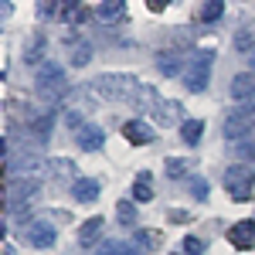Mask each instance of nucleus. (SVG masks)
<instances>
[{
  "instance_id": "obj_11",
  "label": "nucleus",
  "mask_w": 255,
  "mask_h": 255,
  "mask_svg": "<svg viewBox=\"0 0 255 255\" xmlns=\"http://www.w3.org/2000/svg\"><path fill=\"white\" fill-rule=\"evenodd\" d=\"M228 242L235 245L238 252H249V249H255V221H238V225H232L228 228Z\"/></svg>"
},
{
  "instance_id": "obj_7",
  "label": "nucleus",
  "mask_w": 255,
  "mask_h": 255,
  "mask_svg": "<svg viewBox=\"0 0 255 255\" xmlns=\"http://www.w3.org/2000/svg\"><path fill=\"white\" fill-rule=\"evenodd\" d=\"M3 163H7V170H14V177H34L41 170L44 157H41L38 146H17L14 157H7Z\"/></svg>"
},
{
  "instance_id": "obj_25",
  "label": "nucleus",
  "mask_w": 255,
  "mask_h": 255,
  "mask_svg": "<svg viewBox=\"0 0 255 255\" xmlns=\"http://www.w3.org/2000/svg\"><path fill=\"white\" fill-rule=\"evenodd\" d=\"M187 163H191V160H184V157H170V160H167V177H170V180H177V177H187V170H191Z\"/></svg>"
},
{
  "instance_id": "obj_19",
  "label": "nucleus",
  "mask_w": 255,
  "mask_h": 255,
  "mask_svg": "<svg viewBox=\"0 0 255 255\" xmlns=\"http://www.w3.org/2000/svg\"><path fill=\"white\" fill-rule=\"evenodd\" d=\"M180 136H184L187 146H197L201 136H204V123H201V119H187V123L180 126Z\"/></svg>"
},
{
  "instance_id": "obj_4",
  "label": "nucleus",
  "mask_w": 255,
  "mask_h": 255,
  "mask_svg": "<svg viewBox=\"0 0 255 255\" xmlns=\"http://www.w3.org/2000/svg\"><path fill=\"white\" fill-rule=\"evenodd\" d=\"M38 191H41L38 177H14V184H7V211H14V218L24 221V215L31 211Z\"/></svg>"
},
{
  "instance_id": "obj_30",
  "label": "nucleus",
  "mask_w": 255,
  "mask_h": 255,
  "mask_svg": "<svg viewBox=\"0 0 255 255\" xmlns=\"http://www.w3.org/2000/svg\"><path fill=\"white\" fill-rule=\"evenodd\" d=\"M180 245H184V255H201V252H204V242H201V238H194V235H187Z\"/></svg>"
},
{
  "instance_id": "obj_13",
  "label": "nucleus",
  "mask_w": 255,
  "mask_h": 255,
  "mask_svg": "<svg viewBox=\"0 0 255 255\" xmlns=\"http://www.w3.org/2000/svg\"><path fill=\"white\" fill-rule=\"evenodd\" d=\"M75 143H79L85 153H96V150H102V143H106V133L99 129L96 123H85L79 133H75Z\"/></svg>"
},
{
  "instance_id": "obj_1",
  "label": "nucleus",
  "mask_w": 255,
  "mask_h": 255,
  "mask_svg": "<svg viewBox=\"0 0 255 255\" xmlns=\"http://www.w3.org/2000/svg\"><path fill=\"white\" fill-rule=\"evenodd\" d=\"M92 92L109 102H126V106H136L139 92H143V82H136L133 75H99L92 82Z\"/></svg>"
},
{
  "instance_id": "obj_12",
  "label": "nucleus",
  "mask_w": 255,
  "mask_h": 255,
  "mask_svg": "<svg viewBox=\"0 0 255 255\" xmlns=\"http://www.w3.org/2000/svg\"><path fill=\"white\" fill-rule=\"evenodd\" d=\"M157 68L167 75V79H184V72H187V58L180 55V51H160L157 55Z\"/></svg>"
},
{
  "instance_id": "obj_28",
  "label": "nucleus",
  "mask_w": 255,
  "mask_h": 255,
  "mask_svg": "<svg viewBox=\"0 0 255 255\" xmlns=\"http://www.w3.org/2000/svg\"><path fill=\"white\" fill-rule=\"evenodd\" d=\"M41 51H44V38H41V34H38V38H34V41H31V44H27V51H24V58L31 61V65H38Z\"/></svg>"
},
{
  "instance_id": "obj_29",
  "label": "nucleus",
  "mask_w": 255,
  "mask_h": 255,
  "mask_svg": "<svg viewBox=\"0 0 255 255\" xmlns=\"http://www.w3.org/2000/svg\"><path fill=\"white\" fill-rule=\"evenodd\" d=\"M221 10H225V3H221V0H211V3H204L201 20H218V17H221Z\"/></svg>"
},
{
  "instance_id": "obj_23",
  "label": "nucleus",
  "mask_w": 255,
  "mask_h": 255,
  "mask_svg": "<svg viewBox=\"0 0 255 255\" xmlns=\"http://www.w3.org/2000/svg\"><path fill=\"white\" fill-rule=\"evenodd\" d=\"M232 146V153L242 160H255V136H245V139H238V143H228Z\"/></svg>"
},
{
  "instance_id": "obj_27",
  "label": "nucleus",
  "mask_w": 255,
  "mask_h": 255,
  "mask_svg": "<svg viewBox=\"0 0 255 255\" xmlns=\"http://www.w3.org/2000/svg\"><path fill=\"white\" fill-rule=\"evenodd\" d=\"M187 191H191L194 201H204V197H208V180H204V177H191V180H187Z\"/></svg>"
},
{
  "instance_id": "obj_3",
  "label": "nucleus",
  "mask_w": 255,
  "mask_h": 255,
  "mask_svg": "<svg viewBox=\"0 0 255 255\" xmlns=\"http://www.w3.org/2000/svg\"><path fill=\"white\" fill-rule=\"evenodd\" d=\"M34 89H38L41 102H48V106L61 102V99L68 96V82H65L61 65H55V61H41L38 75H34Z\"/></svg>"
},
{
  "instance_id": "obj_21",
  "label": "nucleus",
  "mask_w": 255,
  "mask_h": 255,
  "mask_svg": "<svg viewBox=\"0 0 255 255\" xmlns=\"http://www.w3.org/2000/svg\"><path fill=\"white\" fill-rule=\"evenodd\" d=\"M123 14H126V3H123V0H109V3H99L96 7L99 20H116V17H123Z\"/></svg>"
},
{
  "instance_id": "obj_34",
  "label": "nucleus",
  "mask_w": 255,
  "mask_h": 255,
  "mask_svg": "<svg viewBox=\"0 0 255 255\" xmlns=\"http://www.w3.org/2000/svg\"><path fill=\"white\" fill-rule=\"evenodd\" d=\"M249 58H252V72H255V51H252V55H249Z\"/></svg>"
},
{
  "instance_id": "obj_22",
  "label": "nucleus",
  "mask_w": 255,
  "mask_h": 255,
  "mask_svg": "<svg viewBox=\"0 0 255 255\" xmlns=\"http://www.w3.org/2000/svg\"><path fill=\"white\" fill-rule=\"evenodd\" d=\"M31 133H34V139H38V143H44V139H48V133H51V113H41V116L31 119Z\"/></svg>"
},
{
  "instance_id": "obj_16",
  "label": "nucleus",
  "mask_w": 255,
  "mask_h": 255,
  "mask_svg": "<svg viewBox=\"0 0 255 255\" xmlns=\"http://www.w3.org/2000/svg\"><path fill=\"white\" fill-rule=\"evenodd\" d=\"M99 191H102V187H99V180H92V177H79V180L72 184V194H75L79 204H92L99 197Z\"/></svg>"
},
{
  "instance_id": "obj_8",
  "label": "nucleus",
  "mask_w": 255,
  "mask_h": 255,
  "mask_svg": "<svg viewBox=\"0 0 255 255\" xmlns=\"http://www.w3.org/2000/svg\"><path fill=\"white\" fill-rule=\"evenodd\" d=\"M225 187L232 201H255V177L245 167H232L225 170Z\"/></svg>"
},
{
  "instance_id": "obj_10",
  "label": "nucleus",
  "mask_w": 255,
  "mask_h": 255,
  "mask_svg": "<svg viewBox=\"0 0 255 255\" xmlns=\"http://www.w3.org/2000/svg\"><path fill=\"white\" fill-rule=\"evenodd\" d=\"M228 96L235 99V102L252 106V99H255V72H242V75H235L232 85H228Z\"/></svg>"
},
{
  "instance_id": "obj_24",
  "label": "nucleus",
  "mask_w": 255,
  "mask_h": 255,
  "mask_svg": "<svg viewBox=\"0 0 255 255\" xmlns=\"http://www.w3.org/2000/svg\"><path fill=\"white\" fill-rule=\"evenodd\" d=\"M96 255H139L136 249H126L123 242H102L96 249Z\"/></svg>"
},
{
  "instance_id": "obj_35",
  "label": "nucleus",
  "mask_w": 255,
  "mask_h": 255,
  "mask_svg": "<svg viewBox=\"0 0 255 255\" xmlns=\"http://www.w3.org/2000/svg\"><path fill=\"white\" fill-rule=\"evenodd\" d=\"M177 255H184V252H177Z\"/></svg>"
},
{
  "instance_id": "obj_33",
  "label": "nucleus",
  "mask_w": 255,
  "mask_h": 255,
  "mask_svg": "<svg viewBox=\"0 0 255 255\" xmlns=\"http://www.w3.org/2000/svg\"><path fill=\"white\" fill-rule=\"evenodd\" d=\"M3 255H17V252H14V249H3Z\"/></svg>"
},
{
  "instance_id": "obj_31",
  "label": "nucleus",
  "mask_w": 255,
  "mask_h": 255,
  "mask_svg": "<svg viewBox=\"0 0 255 255\" xmlns=\"http://www.w3.org/2000/svg\"><path fill=\"white\" fill-rule=\"evenodd\" d=\"M55 10H58L55 3H38V17H51Z\"/></svg>"
},
{
  "instance_id": "obj_18",
  "label": "nucleus",
  "mask_w": 255,
  "mask_h": 255,
  "mask_svg": "<svg viewBox=\"0 0 255 255\" xmlns=\"http://www.w3.org/2000/svg\"><path fill=\"white\" fill-rule=\"evenodd\" d=\"M150 197H153V177L150 170H139L133 180V201H150Z\"/></svg>"
},
{
  "instance_id": "obj_5",
  "label": "nucleus",
  "mask_w": 255,
  "mask_h": 255,
  "mask_svg": "<svg viewBox=\"0 0 255 255\" xmlns=\"http://www.w3.org/2000/svg\"><path fill=\"white\" fill-rule=\"evenodd\" d=\"M221 129H225L228 143H238V139H245V136H255V102L252 106H242V109H235V113H228Z\"/></svg>"
},
{
  "instance_id": "obj_26",
  "label": "nucleus",
  "mask_w": 255,
  "mask_h": 255,
  "mask_svg": "<svg viewBox=\"0 0 255 255\" xmlns=\"http://www.w3.org/2000/svg\"><path fill=\"white\" fill-rule=\"evenodd\" d=\"M116 215H119V225H136V208H133V201H119Z\"/></svg>"
},
{
  "instance_id": "obj_14",
  "label": "nucleus",
  "mask_w": 255,
  "mask_h": 255,
  "mask_svg": "<svg viewBox=\"0 0 255 255\" xmlns=\"http://www.w3.org/2000/svg\"><path fill=\"white\" fill-rule=\"evenodd\" d=\"M65 48H68V61L75 65V68H85L89 61H92V44L89 41H82V38H65Z\"/></svg>"
},
{
  "instance_id": "obj_32",
  "label": "nucleus",
  "mask_w": 255,
  "mask_h": 255,
  "mask_svg": "<svg viewBox=\"0 0 255 255\" xmlns=\"http://www.w3.org/2000/svg\"><path fill=\"white\" fill-rule=\"evenodd\" d=\"M170 221H187V211H177L174 208V211H170Z\"/></svg>"
},
{
  "instance_id": "obj_20",
  "label": "nucleus",
  "mask_w": 255,
  "mask_h": 255,
  "mask_svg": "<svg viewBox=\"0 0 255 255\" xmlns=\"http://www.w3.org/2000/svg\"><path fill=\"white\" fill-rule=\"evenodd\" d=\"M102 228H106V225H102V218H89V221L79 228V242H82V245H92V242L102 235Z\"/></svg>"
},
{
  "instance_id": "obj_6",
  "label": "nucleus",
  "mask_w": 255,
  "mask_h": 255,
  "mask_svg": "<svg viewBox=\"0 0 255 255\" xmlns=\"http://www.w3.org/2000/svg\"><path fill=\"white\" fill-rule=\"evenodd\" d=\"M208 79H211V55L208 51H194L187 58V72H184V85L191 92H204L208 89Z\"/></svg>"
},
{
  "instance_id": "obj_17",
  "label": "nucleus",
  "mask_w": 255,
  "mask_h": 255,
  "mask_svg": "<svg viewBox=\"0 0 255 255\" xmlns=\"http://www.w3.org/2000/svg\"><path fill=\"white\" fill-rule=\"evenodd\" d=\"M129 245H136V252L139 255H146V252H157V245H160V232H150V228H139L136 235H133V242Z\"/></svg>"
},
{
  "instance_id": "obj_15",
  "label": "nucleus",
  "mask_w": 255,
  "mask_h": 255,
  "mask_svg": "<svg viewBox=\"0 0 255 255\" xmlns=\"http://www.w3.org/2000/svg\"><path fill=\"white\" fill-rule=\"evenodd\" d=\"M123 136L129 139L133 146H143V143L153 139V129H150V123H143V119H129V123H123Z\"/></svg>"
},
{
  "instance_id": "obj_9",
  "label": "nucleus",
  "mask_w": 255,
  "mask_h": 255,
  "mask_svg": "<svg viewBox=\"0 0 255 255\" xmlns=\"http://www.w3.org/2000/svg\"><path fill=\"white\" fill-rule=\"evenodd\" d=\"M24 238L34 245V249H51L55 245V228L48 225V221H41V218H34L27 228H24Z\"/></svg>"
},
{
  "instance_id": "obj_2",
  "label": "nucleus",
  "mask_w": 255,
  "mask_h": 255,
  "mask_svg": "<svg viewBox=\"0 0 255 255\" xmlns=\"http://www.w3.org/2000/svg\"><path fill=\"white\" fill-rule=\"evenodd\" d=\"M136 109L150 113V116L157 119V123H163V126H174V123L184 126V123H187V119H184V106H180V102H170V99H163L157 89H150V85H143Z\"/></svg>"
}]
</instances>
